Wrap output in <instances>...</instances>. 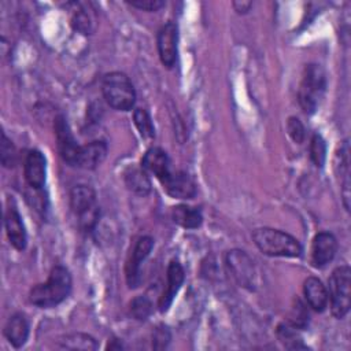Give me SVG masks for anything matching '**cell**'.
Listing matches in <instances>:
<instances>
[{
    "instance_id": "cell-5",
    "label": "cell",
    "mask_w": 351,
    "mask_h": 351,
    "mask_svg": "<svg viewBox=\"0 0 351 351\" xmlns=\"http://www.w3.org/2000/svg\"><path fill=\"white\" fill-rule=\"evenodd\" d=\"M70 207L78 217L81 229L85 232L93 230L100 217L93 188L89 185H75L70 192Z\"/></svg>"
},
{
    "instance_id": "cell-26",
    "label": "cell",
    "mask_w": 351,
    "mask_h": 351,
    "mask_svg": "<svg viewBox=\"0 0 351 351\" xmlns=\"http://www.w3.org/2000/svg\"><path fill=\"white\" fill-rule=\"evenodd\" d=\"M151 313H152V303L145 295L136 296L130 302V314L136 319H140V321L147 319L151 315Z\"/></svg>"
},
{
    "instance_id": "cell-4",
    "label": "cell",
    "mask_w": 351,
    "mask_h": 351,
    "mask_svg": "<svg viewBox=\"0 0 351 351\" xmlns=\"http://www.w3.org/2000/svg\"><path fill=\"white\" fill-rule=\"evenodd\" d=\"M326 89V75L319 64L311 63L304 69L299 86V104L307 114L315 112Z\"/></svg>"
},
{
    "instance_id": "cell-7",
    "label": "cell",
    "mask_w": 351,
    "mask_h": 351,
    "mask_svg": "<svg viewBox=\"0 0 351 351\" xmlns=\"http://www.w3.org/2000/svg\"><path fill=\"white\" fill-rule=\"evenodd\" d=\"M152 248L154 240L149 236H143L136 241L126 262V281L130 288L138 287L141 280V263L147 259Z\"/></svg>"
},
{
    "instance_id": "cell-17",
    "label": "cell",
    "mask_w": 351,
    "mask_h": 351,
    "mask_svg": "<svg viewBox=\"0 0 351 351\" xmlns=\"http://www.w3.org/2000/svg\"><path fill=\"white\" fill-rule=\"evenodd\" d=\"M107 155V144L104 141L96 140L90 141L85 145H81L78 156H77V163L75 167L92 170L96 169Z\"/></svg>"
},
{
    "instance_id": "cell-25",
    "label": "cell",
    "mask_w": 351,
    "mask_h": 351,
    "mask_svg": "<svg viewBox=\"0 0 351 351\" xmlns=\"http://www.w3.org/2000/svg\"><path fill=\"white\" fill-rule=\"evenodd\" d=\"M133 122L144 138H154L155 137V128L152 119L147 110L136 108L133 112Z\"/></svg>"
},
{
    "instance_id": "cell-31",
    "label": "cell",
    "mask_w": 351,
    "mask_h": 351,
    "mask_svg": "<svg viewBox=\"0 0 351 351\" xmlns=\"http://www.w3.org/2000/svg\"><path fill=\"white\" fill-rule=\"evenodd\" d=\"M170 341V332L166 326H158L152 336L154 348H166Z\"/></svg>"
},
{
    "instance_id": "cell-10",
    "label": "cell",
    "mask_w": 351,
    "mask_h": 351,
    "mask_svg": "<svg viewBox=\"0 0 351 351\" xmlns=\"http://www.w3.org/2000/svg\"><path fill=\"white\" fill-rule=\"evenodd\" d=\"M178 30L174 22L165 23L158 32V51L165 67L171 69L177 60Z\"/></svg>"
},
{
    "instance_id": "cell-15",
    "label": "cell",
    "mask_w": 351,
    "mask_h": 351,
    "mask_svg": "<svg viewBox=\"0 0 351 351\" xmlns=\"http://www.w3.org/2000/svg\"><path fill=\"white\" fill-rule=\"evenodd\" d=\"M184 278H185V273L181 263L177 261H171L167 267V284L159 299V310L162 313L166 311L171 304L176 293L178 292V289L184 282Z\"/></svg>"
},
{
    "instance_id": "cell-21",
    "label": "cell",
    "mask_w": 351,
    "mask_h": 351,
    "mask_svg": "<svg viewBox=\"0 0 351 351\" xmlns=\"http://www.w3.org/2000/svg\"><path fill=\"white\" fill-rule=\"evenodd\" d=\"M125 184L136 195L145 196L151 192V180L143 167H129L125 171Z\"/></svg>"
},
{
    "instance_id": "cell-3",
    "label": "cell",
    "mask_w": 351,
    "mask_h": 351,
    "mask_svg": "<svg viewBox=\"0 0 351 351\" xmlns=\"http://www.w3.org/2000/svg\"><path fill=\"white\" fill-rule=\"evenodd\" d=\"M101 92L110 107L118 111H129L136 101V92L129 77L121 71H112L103 77Z\"/></svg>"
},
{
    "instance_id": "cell-11",
    "label": "cell",
    "mask_w": 351,
    "mask_h": 351,
    "mask_svg": "<svg viewBox=\"0 0 351 351\" xmlns=\"http://www.w3.org/2000/svg\"><path fill=\"white\" fill-rule=\"evenodd\" d=\"M337 241L329 232H321L315 234L311 244V263L317 269L325 267L336 255Z\"/></svg>"
},
{
    "instance_id": "cell-20",
    "label": "cell",
    "mask_w": 351,
    "mask_h": 351,
    "mask_svg": "<svg viewBox=\"0 0 351 351\" xmlns=\"http://www.w3.org/2000/svg\"><path fill=\"white\" fill-rule=\"evenodd\" d=\"M173 221L185 228V229H196L203 222L202 211L197 207H191L186 204H178L171 210Z\"/></svg>"
},
{
    "instance_id": "cell-23",
    "label": "cell",
    "mask_w": 351,
    "mask_h": 351,
    "mask_svg": "<svg viewBox=\"0 0 351 351\" xmlns=\"http://www.w3.org/2000/svg\"><path fill=\"white\" fill-rule=\"evenodd\" d=\"M59 347L66 350L92 351L97 348V343L92 336L86 333H71V335H66L59 340Z\"/></svg>"
},
{
    "instance_id": "cell-22",
    "label": "cell",
    "mask_w": 351,
    "mask_h": 351,
    "mask_svg": "<svg viewBox=\"0 0 351 351\" xmlns=\"http://www.w3.org/2000/svg\"><path fill=\"white\" fill-rule=\"evenodd\" d=\"M95 12L89 10V4H77V10H74L71 16V26L74 27V30L82 34H92L95 30Z\"/></svg>"
},
{
    "instance_id": "cell-6",
    "label": "cell",
    "mask_w": 351,
    "mask_h": 351,
    "mask_svg": "<svg viewBox=\"0 0 351 351\" xmlns=\"http://www.w3.org/2000/svg\"><path fill=\"white\" fill-rule=\"evenodd\" d=\"M350 285H351V269L348 265L336 267L329 278V299L330 311L333 317L343 318L350 311Z\"/></svg>"
},
{
    "instance_id": "cell-14",
    "label": "cell",
    "mask_w": 351,
    "mask_h": 351,
    "mask_svg": "<svg viewBox=\"0 0 351 351\" xmlns=\"http://www.w3.org/2000/svg\"><path fill=\"white\" fill-rule=\"evenodd\" d=\"M141 167L147 173L154 174L159 181L165 180L171 173L170 159L166 151L159 147H152L144 154L141 159Z\"/></svg>"
},
{
    "instance_id": "cell-8",
    "label": "cell",
    "mask_w": 351,
    "mask_h": 351,
    "mask_svg": "<svg viewBox=\"0 0 351 351\" xmlns=\"http://www.w3.org/2000/svg\"><path fill=\"white\" fill-rule=\"evenodd\" d=\"M55 128V134H56V144H58V151L62 156V159L70 165V166H75L77 163V156L80 152L81 145L77 144L70 126L66 121V118L63 115H59L55 119L53 123Z\"/></svg>"
},
{
    "instance_id": "cell-12",
    "label": "cell",
    "mask_w": 351,
    "mask_h": 351,
    "mask_svg": "<svg viewBox=\"0 0 351 351\" xmlns=\"http://www.w3.org/2000/svg\"><path fill=\"white\" fill-rule=\"evenodd\" d=\"M160 184L167 195L176 199H192L196 195V184L184 171H171Z\"/></svg>"
},
{
    "instance_id": "cell-27",
    "label": "cell",
    "mask_w": 351,
    "mask_h": 351,
    "mask_svg": "<svg viewBox=\"0 0 351 351\" xmlns=\"http://www.w3.org/2000/svg\"><path fill=\"white\" fill-rule=\"evenodd\" d=\"M310 158L317 167H322L326 158V144L319 134H314L310 144Z\"/></svg>"
},
{
    "instance_id": "cell-29",
    "label": "cell",
    "mask_w": 351,
    "mask_h": 351,
    "mask_svg": "<svg viewBox=\"0 0 351 351\" xmlns=\"http://www.w3.org/2000/svg\"><path fill=\"white\" fill-rule=\"evenodd\" d=\"M308 322V313L304 307V304L296 299L295 304L291 308V314H289V324L293 325L296 329H303Z\"/></svg>"
},
{
    "instance_id": "cell-33",
    "label": "cell",
    "mask_w": 351,
    "mask_h": 351,
    "mask_svg": "<svg viewBox=\"0 0 351 351\" xmlns=\"http://www.w3.org/2000/svg\"><path fill=\"white\" fill-rule=\"evenodd\" d=\"M252 7V3L251 1H233V8L239 12V14H244V12H248L250 8Z\"/></svg>"
},
{
    "instance_id": "cell-19",
    "label": "cell",
    "mask_w": 351,
    "mask_h": 351,
    "mask_svg": "<svg viewBox=\"0 0 351 351\" xmlns=\"http://www.w3.org/2000/svg\"><path fill=\"white\" fill-rule=\"evenodd\" d=\"M4 336L15 348L22 347L29 336V324L22 314H14L4 325Z\"/></svg>"
},
{
    "instance_id": "cell-1",
    "label": "cell",
    "mask_w": 351,
    "mask_h": 351,
    "mask_svg": "<svg viewBox=\"0 0 351 351\" xmlns=\"http://www.w3.org/2000/svg\"><path fill=\"white\" fill-rule=\"evenodd\" d=\"M71 291V276L64 266H55L47 281L30 289V302L41 308L55 307L62 303Z\"/></svg>"
},
{
    "instance_id": "cell-2",
    "label": "cell",
    "mask_w": 351,
    "mask_h": 351,
    "mask_svg": "<svg viewBox=\"0 0 351 351\" xmlns=\"http://www.w3.org/2000/svg\"><path fill=\"white\" fill-rule=\"evenodd\" d=\"M255 245L269 256H285L296 258L302 254V245L298 239L291 236L287 232L271 229V228H259L252 233Z\"/></svg>"
},
{
    "instance_id": "cell-13",
    "label": "cell",
    "mask_w": 351,
    "mask_h": 351,
    "mask_svg": "<svg viewBox=\"0 0 351 351\" xmlns=\"http://www.w3.org/2000/svg\"><path fill=\"white\" fill-rule=\"evenodd\" d=\"M25 180L26 182L34 188L41 189L45 182V173H47V165L45 158L38 149H33L26 155L25 159Z\"/></svg>"
},
{
    "instance_id": "cell-30",
    "label": "cell",
    "mask_w": 351,
    "mask_h": 351,
    "mask_svg": "<svg viewBox=\"0 0 351 351\" xmlns=\"http://www.w3.org/2000/svg\"><path fill=\"white\" fill-rule=\"evenodd\" d=\"M287 130H288L289 137H291L295 143H298V144L303 143V140H304V126L302 125V122H300L298 118L291 117V118L288 119V122H287Z\"/></svg>"
},
{
    "instance_id": "cell-32",
    "label": "cell",
    "mask_w": 351,
    "mask_h": 351,
    "mask_svg": "<svg viewBox=\"0 0 351 351\" xmlns=\"http://www.w3.org/2000/svg\"><path fill=\"white\" fill-rule=\"evenodd\" d=\"M132 7H136L138 10H143V11H158L159 8H162L165 5V1L163 0H132V1H128Z\"/></svg>"
},
{
    "instance_id": "cell-16",
    "label": "cell",
    "mask_w": 351,
    "mask_h": 351,
    "mask_svg": "<svg viewBox=\"0 0 351 351\" xmlns=\"http://www.w3.org/2000/svg\"><path fill=\"white\" fill-rule=\"evenodd\" d=\"M4 225H5L7 237L12 244V247L22 251L26 247V230L21 218V214L18 213L15 206H10L5 210Z\"/></svg>"
},
{
    "instance_id": "cell-9",
    "label": "cell",
    "mask_w": 351,
    "mask_h": 351,
    "mask_svg": "<svg viewBox=\"0 0 351 351\" xmlns=\"http://www.w3.org/2000/svg\"><path fill=\"white\" fill-rule=\"evenodd\" d=\"M226 266L233 278L243 287L252 288L255 270L250 256L240 250H232L226 255Z\"/></svg>"
},
{
    "instance_id": "cell-24",
    "label": "cell",
    "mask_w": 351,
    "mask_h": 351,
    "mask_svg": "<svg viewBox=\"0 0 351 351\" xmlns=\"http://www.w3.org/2000/svg\"><path fill=\"white\" fill-rule=\"evenodd\" d=\"M277 337L284 344L285 348L289 350H298V348H306V346L302 343V339L296 330V328L291 324H281L277 328Z\"/></svg>"
},
{
    "instance_id": "cell-28",
    "label": "cell",
    "mask_w": 351,
    "mask_h": 351,
    "mask_svg": "<svg viewBox=\"0 0 351 351\" xmlns=\"http://www.w3.org/2000/svg\"><path fill=\"white\" fill-rule=\"evenodd\" d=\"M0 160L4 167H14L16 162V149L11 140L7 138V136L1 134V145H0Z\"/></svg>"
},
{
    "instance_id": "cell-18",
    "label": "cell",
    "mask_w": 351,
    "mask_h": 351,
    "mask_svg": "<svg viewBox=\"0 0 351 351\" xmlns=\"http://www.w3.org/2000/svg\"><path fill=\"white\" fill-rule=\"evenodd\" d=\"M303 292L307 303L314 311L322 313L328 307V289L317 277H307L303 284Z\"/></svg>"
}]
</instances>
